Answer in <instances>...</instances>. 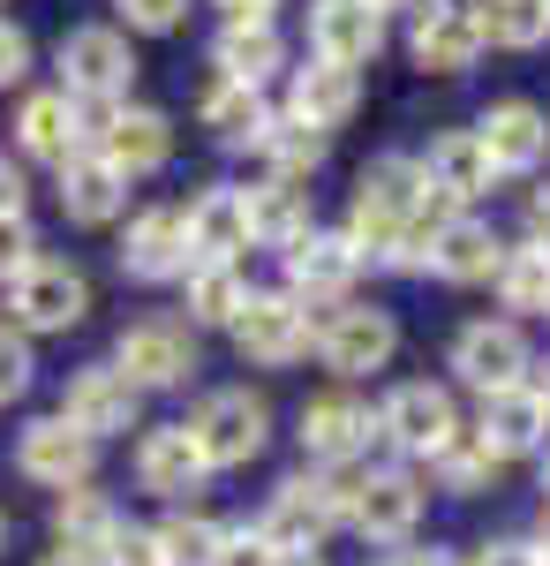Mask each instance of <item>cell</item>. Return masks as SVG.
<instances>
[{"label": "cell", "instance_id": "cell-24", "mask_svg": "<svg viewBox=\"0 0 550 566\" xmlns=\"http://www.w3.org/2000/svg\"><path fill=\"white\" fill-rule=\"evenodd\" d=\"M242 219H250V242H256V250H295L302 234L317 227V189H309V181L264 175L256 189H242Z\"/></svg>", "mask_w": 550, "mask_h": 566}, {"label": "cell", "instance_id": "cell-18", "mask_svg": "<svg viewBox=\"0 0 550 566\" xmlns=\"http://www.w3.org/2000/svg\"><path fill=\"white\" fill-rule=\"evenodd\" d=\"M384 45V15L370 0H309V61H332V69H370Z\"/></svg>", "mask_w": 550, "mask_h": 566}, {"label": "cell", "instance_id": "cell-26", "mask_svg": "<svg viewBox=\"0 0 550 566\" xmlns=\"http://www.w3.org/2000/svg\"><path fill=\"white\" fill-rule=\"evenodd\" d=\"M355 106H362V76H355V69H332V61H302L279 114H295L302 129L332 136V129H347V122H355Z\"/></svg>", "mask_w": 550, "mask_h": 566}, {"label": "cell", "instance_id": "cell-3", "mask_svg": "<svg viewBox=\"0 0 550 566\" xmlns=\"http://www.w3.org/2000/svg\"><path fill=\"white\" fill-rule=\"evenodd\" d=\"M181 431L197 438V453H204V469H250L256 453L272 446V400L250 386H219L204 392L197 408H189V423Z\"/></svg>", "mask_w": 550, "mask_h": 566}, {"label": "cell", "instance_id": "cell-9", "mask_svg": "<svg viewBox=\"0 0 550 566\" xmlns=\"http://www.w3.org/2000/svg\"><path fill=\"white\" fill-rule=\"evenodd\" d=\"M84 151H98V159H106V167H114L121 181L159 175V167L173 159V122L159 114V106H136V98H121V106L91 114Z\"/></svg>", "mask_w": 550, "mask_h": 566}, {"label": "cell", "instance_id": "cell-53", "mask_svg": "<svg viewBox=\"0 0 550 566\" xmlns=\"http://www.w3.org/2000/svg\"><path fill=\"white\" fill-rule=\"evenodd\" d=\"M370 8H378V15H392V8H423V0H370Z\"/></svg>", "mask_w": 550, "mask_h": 566}, {"label": "cell", "instance_id": "cell-23", "mask_svg": "<svg viewBox=\"0 0 550 566\" xmlns=\"http://www.w3.org/2000/svg\"><path fill=\"white\" fill-rule=\"evenodd\" d=\"M181 227H189V264H242L250 250V219H242V189L234 181H212L181 205Z\"/></svg>", "mask_w": 550, "mask_h": 566}, {"label": "cell", "instance_id": "cell-40", "mask_svg": "<svg viewBox=\"0 0 550 566\" xmlns=\"http://www.w3.org/2000/svg\"><path fill=\"white\" fill-rule=\"evenodd\" d=\"M31 264H39V234H31L23 212H8L0 219V287H8L15 272H31Z\"/></svg>", "mask_w": 550, "mask_h": 566}, {"label": "cell", "instance_id": "cell-31", "mask_svg": "<svg viewBox=\"0 0 550 566\" xmlns=\"http://www.w3.org/2000/svg\"><path fill=\"white\" fill-rule=\"evenodd\" d=\"M490 287H498V303H506L512 325H520V317H550V250L543 242H506Z\"/></svg>", "mask_w": 550, "mask_h": 566}, {"label": "cell", "instance_id": "cell-25", "mask_svg": "<svg viewBox=\"0 0 550 566\" xmlns=\"http://www.w3.org/2000/svg\"><path fill=\"white\" fill-rule=\"evenodd\" d=\"M498 258H506L498 227L475 219V212H453L437 234H430V264H423V272H437L445 287H483V280L498 272Z\"/></svg>", "mask_w": 550, "mask_h": 566}, {"label": "cell", "instance_id": "cell-15", "mask_svg": "<svg viewBox=\"0 0 550 566\" xmlns=\"http://www.w3.org/2000/svg\"><path fill=\"white\" fill-rule=\"evenodd\" d=\"M53 416L98 446V438H121V431L144 423V392L128 386L114 363H84V370L68 378V392H61V408H53Z\"/></svg>", "mask_w": 550, "mask_h": 566}, {"label": "cell", "instance_id": "cell-39", "mask_svg": "<svg viewBox=\"0 0 550 566\" xmlns=\"http://www.w3.org/2000/svg\"><path fill=\"white\" fill-rule=\"evenodd\" d=\"M114 8H121L114 31H144V39H167L189 23V0H114Z\"/></svg>", "mask_w": 550, "mask_h": 566}, {"label": "cell", "instance_id": "cell-5", "mask_svg": "<svg viewBox=\"0 0 550 566\" xmlns=\"http://www.w3.org/2000/svg\"><path fill=\"white\" fill-rule=\"evenodd\" d=\"M53 69H61V98H76V106H91V114L121 106L128 84H136L128 31H114V23H84V31H68L61 53H53Z\"/></svg>", "mask_w": 550, "mask_h": 566}, {"label": "cell", "instance_id": "cell-10", "mask_svg": "<svg viewBox=\"0 0 550 566\" xmlns=\"http://www.w3.org/2000/svg\"><path fill=\"white\" fill-rule=\"evenodd\" d=\"M309 310L287 295V287H250V303L234 310V348H242V363H256V370H287V363H302L309 355Z\"/></svg>", "mask_w": 550, "mask_h": 566}, {"label": "cell", "instance_id": "cell-32", "mask_svg": "<svg viewBox=\"0 0 550 566\" xmlns=\"http://www.w3.org/2000/svg\"><path fill=\"white\" fill-rule=\"evenodd\" d=\"M197 122L226 144V151H256V136H264V122H272V106H264V91H242V84H219L197 98Z\"/></svg>", "mask_w": 550, "mask_h": 566}, {"label": "cell", "instance_id": "cell-50", "mask_svg": "<svg viewBox=\"0 0 550 566\" xmlns=\"http://www.w3.org/2000/svg\"><path fill=\"white\" fill-rule=\"evenodd\" d=\"M272 566H325V552H272Z\"/></svg>", "mask_w": 550, "mask_h": 566}, {"label": "cell", "instance_id": "cell-44", "mask_svg": "<svg viewBox=\"0 0 550 566\" xmlns=\"http://www.w3.org/2000/svg\"><path fill=\"white\" fill-rule=\"evenodd\" d=\"M219 566H272V544L256 536V522H242V528L219 536Z\"/></svg>", "mask_w": 550, "mask_h": 566}, {"label": "cell", "instance_id": "cell-11", "mask_svg": "<svg viewBox=\"0 0 550 566\" xmlns=\"http://www.w3.org/2000/svg\"><path fill=\"white\" fill-rule=\"evenodd\" d=\"M528 370H536V348L512 317H467L453 333V378L467 392H512L528 386Z\"/></svg>", "mask_w": 550, "mask_h": 566}, {"label": "cell", "instance_id": "cell-8", "mask_svg": "<svg viewBox=\"0 0 550 566\" xmlns=\"http://www.w3.org/2000/svg\"><path fill=\"white\" fill-rule=\"evenodd\" d=\"M378 438L400 461H430V453H445L461 438V408H453V392L430 386V378H400L378 400Z\"/></svg>", "mask_w": 550, "mask_h": 566}, {"label": "cell", "instance_id": "cell-21", "mask_svg": "<svg viewBox=\"0 0 550 566\" xmlns=\"http://www.w3.org/2000/svg\"><path fill=\"white\" fill-rule=\"evenodd\" d=\"M15 469L31 483H45V491H76L98 469V446L84 431H68L61 416H39V423H23V438H15Z\"/></svg>", "mask_w": 550, "mask_h": 566}, {"label": "cell", "instance_id": "cell-6", "mask_svg": "<svg viewBox=\"0 0 550 566\" xmlns=\"http://www.w3.org/2000/svg\"><path fill=\"white\" fill-rule=\"evenodd\" d=\"M114 370H121L136 392L189 386V378L204 370V355H197V325H189V317H136V325H121V340H114Z\"/></svg>", "mask_w": 550, "mask_h": 566}, {"label": "cell", "instance_id": "cell-1", "mask_svg": "<svg viewBox=\"0 0 550 566\" xmlns=\"http://www.w3.org/2000/svg\"><path fill=\"white\" fill-rule=\"evenodd\" d=\"M453 219L445 197H430L423 175L408 151H384L355 175V197H347V242L362 250V264H384V272H423L430 264V234Z\"/></svg>", "mask_w": 550, "mask_h": 566}, {"label": "cell", "instance_id": "cell-38", "mask_svg": "<svg viewBox=\"0 0 550 566\" xmlns=\"http://www.w3.org/2000/svg\"><path fill=\"white\" fill-rule=\"evenodd\" d=\"M151 536H159V566H219V536H226V528L181 506V514H167Z\"/></svg>", "mask_w": 550, "mask_h": 566}, {"label": "cell", "instance_id": "cell-37", "mask_svg": "<svg viewBox=\"0 0 550 566\" xmlns=\"http://www.w3.org/2000/svg\"><path fill=\"white\" fill-rule=\"evenodd\" d=\"M430 483L437 491H453V499H475V491H490L498 483V461L467 438V423H461V438L445 446V453H430Z\"/></svg>", "mask_w": 550, "mask_h": 566}, {"label": "cell", "instance_id": "cell-49", "mask_svg": "<svg viewBox=\"0 0 550 566\" xmlns=\"http://www.w3.org/2000/svg\"><path fill=\"white\" fill-rule=\"evenodd\" d=\"M528 392L543 400V416H550V363H536V370H528Z\"/></svg>", "mask_w": 550, "mask_h": 566}, {"label": "cell", "instance_id": "cell-19", "mask_svg": "<svg viewBox=\"0 0 550 566\" xmlns=\"http://www.w3.org/2000/svg\"><path fill=\"white\" fill-rule=\"evenodd\" d=\"M204 483H212V469H204L197 438L181 431V423H159V431L136 438V491H151L167 506H189Z\"/></svg>", "mask_w": 550, "mask_h": 566}, {"label": "cell", "instance_id": "cell-27", "mask_svg": "<svg viewBox=\"0 0 550 566\" xmlns=\"http://www.w3.org/2000/svg\"><path fill=\"white\" fill-rule=\"evenodd\" d=\"M415 175H423L430 197H445L453 212L461 205H475V197H490V159H483V144H475V129H445V136H430V151L415 159Z\"/></svg>", "mask_w": 550, "mask_h": 566}, {"label": "cell", "instance_id": "cell-17", "mask_svg": "<svg viewBox=\"0 0 550 566\" xmlns=\"http://www.w3.org/2000/svg\"><path fill=\"white\" fill-rule=\"evenodd\" d=\"M475 144H483L490 175H536L550 159V114L536 98H498V106H483Z\"/></svg>", "mask_w": 550, "mask_h": 566}, {"label": "cell", "instance_id": "cell-4", "mask_svg": "<svg viewBox=\"0 0 550 566\" xmlns=\"http://www.w3.org/2000/svg\"><path fill=\"white\" fill-rule=\"evenodd\" d=\"M309 348H317V363L332 370L339 386H355V378H370V370H384L400 355V317L347 295V303H332L309 325Z\"/></svg>", "mask_w": 550, "mask_h": 566}, {"label": "cell", "instance_id": "cell-46", "mask_svg": "<svg viewBox=\"0 0 550 566\" xmlns=\"http://www.w3.org/2000/svg\"><path fill=\"white\" fill-rule=\"evenodd\" d=\"M467 566H543V559H536V544H528V536H498V544H483Z\"/></svg>", "mask_w": 550, "mask_h": 566}, {"label": "cell", "instance_id": "cell-16", "mask_svg": "<svg viewBox=\"0 0 550 566\" xmlns=\"http://www.w3.org/2000/svg\"><path fill=\"white\" fill-rule=\"evenodd\" d=\"M408 61L423 76H467L483 61V23H475V0H423L415 8V31H408Z\"/></svg>", "mask_w": 550, "mask_h": 566}, {"label": "cell", "instance_id": "cell-43", "mask_svg": "<svg viewBox=\"0 0 550 566\" xmlns=\"http://www.w3.org/2000/svg\"><path fill=\"white\" fill-rule=\"evenodd\" d=\"M23 76H31V31L0 15V91H15Z\"/></svg>", "mask_w": 550, "mask_h": 566}, {"label": "cell", "instance_id": "cell-28", "mask_svg": "<svg viewBox=\"0 0 550 566\" xmlns=\"http://www.w3.org/2000/svg\"><path fill=\"white\" fill-rule=\"evenodd\" d=\"M15 151L23 159H45V167H68L84 151V106L61 98V91H31L23 114H15Z\"/></svg>", "mask_w": 550, "mask_h": 566}, {"label": "cell", "instance_id": "cell-36", "mask_svg": "<svg viewBox=\"0 0 550 566\" xmlns=\"http://www.w3.org/2000/svg\"><path fill=\"white\" fill-rule=\"evenodd\" d=\"M181 295H189V325H234V310L250 303V280L242 264H189Z\"/></svg>", "mask_w": 550, "mask_h": 566}, {"label": "cell", "instance_id": "cell-7", "mask_svg": "<svg viewBox=\"0 0 550 566\" xmlns=\"http://www.w3.org/2000/svg\"><path fill=\"white\" fill-rule=\"evenodd\" d=\"M430 483L408 469V461H384V469H362L355 476V499H347V528L362 544H408L423 528Z\"/></svg>", "mask_w": 550, "mask_h": 566}, {"label": "cell", "instance_id": "cell-47", "mask_svg": "<svg viewBox=\"0 0 550 566\" xmlns=\"http://www.w3.org/2000/svg\"><path fill=\"white\" fill-rule=\"evenodd\" d=\"M23 197H31V181H23V167H15V159L0 151V219L23 212Z\"/></svg>", "mask_w": 550, "mask_h": 566}, {"label": "cell", "instance_id": "cell-29", "mask_svg": "<svg viewBox=\"0 0 550 566\" xmlns=\"http://www.w3.org/2000/svg\"><path fill=\"white\" fill-rule=\"evenodd\" d=\"M128 514L106 499V491H91V483H76V491H61L53 499V536H61V552H76V559H106V544H114V528H121Z\"/></svg>", "mask_w": 550, "mask_h": 566}, {"label": "cell", "instance_id": "cell-55", "mask_svg": "<svg viewBox=\"0 0 550 566\" xmlns=\"http://www.w3.org/2000/svg\"><path fill=\"white\" fill-rule=\"evenodd\" d=\"M0 559H8V514H0Z\"/></svg>", "mask_w": 550, "mask_h": 566}, {"label": "cell", "instance_id": "cell-48", "mask_svg": "<svg viewBox=\"0 0 550 566\" xmlns=\"http://www.w3.org/2000/svg\"><path fill=\"white\" fill-rule=\"evenodd\" d=\"M528 242H543V250H550V181H543V189H528Z\"/></svg>", "mask_w": 550, "mask_h": 566}, {"label": "cell", "instance_id": "cell-45", "mask_svg": "<svg viewBox=\"0 0 550 566\" xmlns=\"http://www.w3.org/2000/svg\"><path fill=\"white\" fill-rule=\"evenodd\" d=\"M212 8L226 15V31H272L287 0H212Z\"/></svg>", "mask_w": 550, "mask_h": 566}, {"label": "cell", "instance_id": "cell-33", "mask_svg": "<svg viewBox=\"0 0 550 566\" xmlns=\"http://www.w3.org/2000/svg\"><path fill=\"white\" fill-rule=\"evenodd\" d=\"M212 69H219V84L264 91L272 76H279V69H287V45H279V31H219Z\"/></svg>", "mask_w": 550, "mask_h": 566}, {"label": "cell", "instance_id": "cell-30", "mask_svg": "<svg viewBox=\"0 0 550 566\" xmlns=\"http://www.w3.org/2000/svg\"><path fill=\"white\" fill-rule=\"evenodd\" d=\"M61 212L76 219V227H114L128 212V181L98 159V151H76L68 167H61Z\"/></svg>", "mask_w": 550, "mask_h": 566}, {"label": "cell", "instance_id": "cell-51", "mask_svg": "<svg viewBox=\"0 0 550 566\" xmlns=\"http://www.w3.org/2000/svg\"><path fill=\"white\" fill-rule=\"evenodd\" d=\"M528 544H536V559L550 566V506H543V522H536V536H528Z\"/></svg>", "mask_w": 550, "mask_h": 566}, {"label": "cell", "instance_id": "cell-14", "mask_svg": "<svg viewBox=\"0 0 550 566\" xmlns=\"http://www.w3.org/2000/svg\"><path fill=\"white\" fill-rule=\"evenodd\" d=\"M378 446V408L362 400V392H317L309 408H302V453L317 461V469H355L362 453Z\"/></svg>", "mask_w": 550, "mask_h": 566}, {"label": "cell", "instance_id": "cell-35", "mask_svg": "<svg viewBox=\"0 0 550 566\" xmlns=\"http://www.w3.org/2000/svg\"><path fill=\"white\" fill-rule=\"evenodd\" d=\"M256 151H264V167H272L279 181H309L317 167H325V151H332V136L302 129L295 114H272V122H264V136H256Z\"/></svg>", "mask_w": 550, "mask_h": 566}, {"label": "cell", "instance_id": "cell-20", "mask_svg": "<svg viewBox=\"0 0 550 566\" xmlns=\"http://www.w3.org/2000/svg\"><path fill=\"white\" fill-rule=\"evenodd\" d=\"M121 272L144 280V287H167L189 272V227H181V205H144L121 234Z\"/></svg>", "mask_w": 550, "mask_h": 566}, {"label": "cell", "instance_id": "cell-34", "mask_svg": "<svg viewBox=\"0 0 550 566\" xmlns=\"http://www.w3.org/2000/svg\"><path fill=\"white\" fill-rule=\"evenodd\" d=\"M475 23L498 53H536L550 45V0H475Z\"/></svg>", "mask_w": 550, "mask_h": 566}, {"label": "cell", "instance_id": "cell-56", "mask_svg": "<svg viewBox=\"0 0 550 566\" xmlns=\"http://www.w3.org/2000/svg\"><path fill=\"white\" fill-rule=\"evenodd\" d=\"M0 8H8V0H0Z\"/></svg>", "mask_w": 550, "mask_h": 566}, {"label": "cell", "instance_id": "cell-52", "mask_svg": "<svg viewBox=\"0 0 550 566\" xmlns=\"http://www.w3.org/2000/svg\"><path fill=\"white\" fill-rule=\"evenodd\" d=\"M39 566H91V559H76V552H45Z\"/></svg>", "mask_w": 550, "mask_h": 566}, {"label": "cell", "instance_id": "cell-22", "mask_svg": "<svg viewBox=\"0 0 550 566\" xmlns=\"http://www.w3.org/2000/svg\"><path fill=\"white\" fill-rule=\"evenodd\" d=\"M467 438L506 469V461H520V453H543V438H550V416H543V400L528 386H512V392H483V408H475V423H467Z\"/></svg>", "mask_w": 550, "mask_h": 566}, {"label": "cell", "instance_id": "cell-13", "mask_svg": "<svg viewBox=\"0 0 550 566\" xmlns=\"http://www.w3.org/2000/svg\"><path fill=\"white\" fill-rule=\"evenodd\" d=\"M84 310H91V280L61 258H39L31 272L8 280V317H15V333H68V325H84Z\"/></svg>", "mask_w": 550, "mask_h": 566}, {"label": "cell", "instance_id": "cell-57", "mask_svg": "<svg viewBox=\"0 0 550 566\" xmlns=\"http://www.w3.org/2000/svg\"><path fill=\"white\" fill-rule=\"evenodd\" d=\"M384 566H392V559H384Z\"/></svg>", "mask_w": 550, "mask_h": 566}, {"label": "cell", "instance_id": "cell-54", "mask_svg": "<svg viewBox=\"0 0 550 566\" xmlns=\"http://www.w3.org/2000/svg\"><path fill=\"white\" fill-rule=\"evenodd\" d=\"M536 483H543V506H550V446H543V476H536Z\"/></svg>", "mask_w": 550, "mask_h": 566}, {"label": "cell", "instance_id": "cell-42", "mask_svg": "<svg viewBox=\"0 0 550 566\" xmlns=\"http://www.w3.org/2000/svg\"><path fill=\"white\" fill-rule=\"evenodd\" d=\"M98 566H159V536H151V528H136V522H121Z\"/></svg>", "mask_w": 550, "mask_h": 566}, {"label": "cell", "instance_id": "cell-12", "mask_svg": "<svg viewBox=\"0 0 550 566\" xmlns=\"http://www.w3.org/2000/svg\"><path fill=\"white\" fill-rule=\"evenodd\" d=\"M279 264H287V295H295L302 310H332L355 295V280H362V250L339 234V227H309L295 250H279Z\"/></svg>", "mask_w": 550, "mask_h": 566}, {"label": "cell", "instance_id": "cell-2", "mask_svg": "<svg viewBox=\"0 0 550 566\" xmlns=\"http://www.w3.org/2000/svg\"><path fill=\"white\" fill-rule=\"evenodd\" d=\"M347 499H355V469H302L264 499L256 536L272 552H325V536L347 528Z\"/></svg>", "mask_w": 550, "mask_h": 566}, {"label": "cell", "instance_id": "cell-41", "mask_svg": "<svg viewBox=\"0 0 550 566\" xmlns=\"http://www.w3.org/2000/svg\"><path fill=\"white\" fill-rule=\"evenodd\" d=\"M31 340L23 333H0V400H15V392H31Z\"/></svg>", "mask_w": 550, "mask_h": 566}]
</instances>
